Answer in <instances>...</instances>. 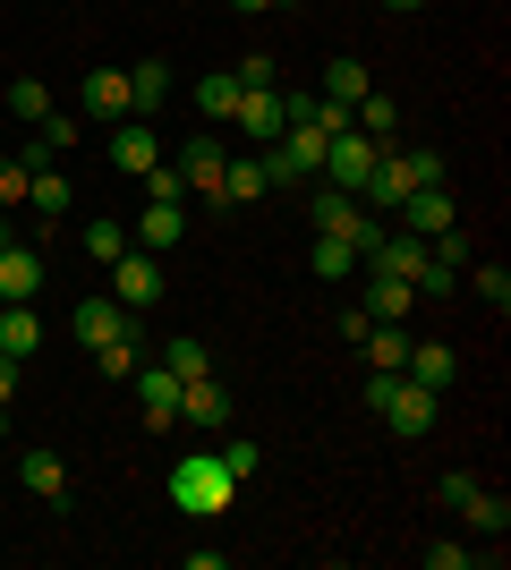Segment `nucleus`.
<instances>
[{
  "label": "nucleus",
  "mask_w": 511,
  "mask_h": 570,
  "mask_svg": "<svg viewBox=\"0 0 511 570\" xmlns=\"http://www.w3.org/2000/svg\"><path fill=\"white\" fill-rule=\"evenodd\" d=\"M179 426H205V434H222V426H230V392L214 383V366L179 383Z\"/></svg>",
  "instance_id": "7"
},
{
  "label": "nucleus",
  "mask_w": 511,
  "mask_h": 570,
  "mask_svg": "<svg viewBox=\"0 0 511 570\" xmlns=\"http://www.w3.org/2000/svg\"><path fill=\"white\" fill-rule=\"evenodd\" d=\"M230 9H247V18H265V9H282V0H230Z\"/></svg>",
  "instance_id": "43"
},
{
  "label": "nucleus",
  "mask_w": 511,
  "mask_h": 570,
  "mask_svg": "<svg viewBox=\"0 0 511 570\" xmlns=\"http://www.w3.org/2000/svg\"><path fill=\"white\" fill-rule=\"evenodd\" d=\"M26 188H35V170H26L18 154H0V214H9V205H26Z\"/></svg>",
  "instance_id": "37"
},
{
  "label": "nucleus",
  "mask_w": 511,
  "mask_h": 570,
  "mask_svg": "<svg viewBox=\"0 0 511 570\" xmlns=\"http://www.w3.org/2000/svg\"><path fill=\"white\" fill-rule=\"evenodd\" d=\"M358 307H366V324H410V307H417V289H410V282H392V273H366V289H358Z\"/></svg>",
  "instance_id": "16"
},
{
  "label": "nucleus",
  "mask_w": 511,
  "mask_h": 570,
  "mask_svg": "<svg viewBox=\"0 0 511 570\" xmlns=\"http://www.w3.org/2000/svg\"><path fill=\"white\" fill-rule=\"evenodd\" d=\"M239 95H247L239 77H230V69H214V77H205V86H196V111L214 119V128H230V111H239Z\"/></svg>",
  "instance_id": "24"
},
{
  "label": "nucleus",
  "mask_w": 511,
  "mask_h": 570,
  "mask_svg": "<svg viewBox=\"0 0 511 570\" xmlns=\"http://www.w3.org/2000/svg\"><path fill=\"white\" fill-rule=\"evenodd\" d=\"M358 137L392 145V137H401V102H392V95H366V102H358Z\"/></svg>",
  "instance_id": "29"
},
{
  "label": "nucleus",
  "mask_w": 511,
  "mask_h": 570,
  "mask_svg": "<svg viewBox=\"0 0 511 570\" xmlns=\"http://www.w3.org/2000/svg\"><path fill=\"white\" fill-rule=\"evenodd\" d=\"M43 350V315H35V298H26V307H0V357H35Z\"/></svg>",
  "instance_id": "19"
},
{
  "label": "nucleus",
  "mask_w": 511,
  "mask_h": 570,
  "mask_svg": "<svg viewBox=\"0 0 511 570\" xmlns=\"http://www.w3.org/2000/svg\"><path fill=\"white\" fill-rule=\"evenodd\" d=\"M35 289H43V247H18V238H9V247H0V307H26Z\"/></svg>",
  "instance_id": "10"
},
{
  "label": "nucleus",
  "mask_w": 511,
  "mask_h": 570,
  "mask_svg": "<svg viewBox=\"0 0 511 570\" xmlns=\"http://www.w3.org/2000/svg\"><path fill=\"white\" fill-rule=\"evenodd\" d=\"M316 95H324V102H366V95H375V86H366V69H358V60H333Z\"/></svg>",
  "instance_id": "28"
},
{
  "label": "nucleus",
  "mask_w": 511,
  "mask_h": 570,
  "mask_svg": "<svg viewBox=\"0 0 511 570\" xmlns=\"http://www.w3.org/2000/svg\"><path fill=\"white\" fill-rule=\"evenodd\" d=\"M170 170L188 179V196H214V205H222V170H230V145H222V137H188Z\"/></svg>",
  "instance_id": "6"
},
{
  "label": "nucleus",
  "mask_w": 511,
  "mask_h": 570,
  "mask_svg": "<svg viewBox=\"0 0 511 570\" xmlns=\"http://www.w3.org/2000/svg\"><path fill=\"white\" fill-rule=\"evenodd\" d=\"M392 222H401L410 238H435V230H452V222H461V205H452V188H417Z\"/></svg>",
  "instance_id": "14"
},
{
  "label": "nucleus",
  "mask_w": 511,
  "mask_h": 570,
  "mask_svg": "<svg viewBox=\"0 0 511 570\" xmlns=\"http://www.w3.org/2000/svg\"><path fill=\"white\" fill-rule=\"evenodd\" d=\"M358 401H366V409H384V426L401 434V443H417V434H435L443 392H426V383H410V375H375V366H366Z\"/></svg>",
  "instance_id": "1"
},
{
  "label": "nucleus",
  "mask_w": 511,
  "mask_h": 570,
  "mask_svg": "<svg viewBox=\"0 0 511 570\" xmlns=\"http://www.w3.org/2000/svg\"><path fill=\"white\" fill-rule=\"evenodd\" d=\"M469 485H478V476H469V469H452V476H435V502H443V511H452V502H461V494H469Z\"/></svg>",
  "instance_id": "41"
},
{
  "label": "nucleus",
  "mask_w": 511,
  "mask_h": 570,
  "mask_svg": "<svg viewBox=\"0 0 511 570\" xmlns=\"http://www.w3.org/2000/svg\"><path fill=\"white\" fill-rule=\"evenodd\" d=\"M146 205H188V179H179L170 163H154L146 170Z\"/></svg>",
  "instance_id": "36"
},
{
  "label": "nucleus",
  "mask_w": 511,
  "mask_h": 570,
  "mask_svg": "<svg viewBox=\"0 0 511 570\" xmlns=\"http://www.w3.org/2000/svg\"><path fill=\"white\" fill-rule=\"evenodd\" d=\"M179 238H188V205H146V214H137V247H146V256H163Z\"/></svg>",
  "instance_id": "22"
},
{
  "label": "nucleus",
  "mask_w": 511,
  "mask_h": 570,
  "mask_svg": "<svg viewBox=\"0 0 511 570\" xmlns=\"http://www.w3.org/2000/svg\"><path fill=\"white\" fill-rule=\"evenodd\" d=\"M384 9H426V0H384Z\"/></svg>",
  "instance_id": "44"
},
{
  "label": "nucleus",
  "mask_w": 511,
  "mask_h": 570,
  "mask_svg": "<svg viewBox=\"0 0 511 570\" xmlns=\"http://www.w3.org/2000/svg\"><path fill=\"white\" fill-rule=\"evenodd\" d=\"M461 273H469V289H478V298H487V307H494V315H503V307H511V273H503V264H494V256H469V264H461Z\"/></svg>",
  "instance_id": "27"
},
{
  "label": "nucleus",
  "mask_w": 511,
  "mask_h": 570,
  "mask_svg": "<svg viewBox=\"0 0 511 570\" xmlns=\"http://www.w3.org/2000/svg\"><path fill=\"white\" fill-rule=\"evenodd\" d=\"M401 375H410V383H426V392H452V383H461V350H452V341H410Z\"/></svg>",
  "instance_id": "9"
},
{
  "label": "nucleus",
  "mask_w": 511,
  "mask_h": 570,
  "mask_svg": "<svg viewBox=\"0 0 511 570\" xmlns=\"http://www.w3.org/2000/svg\"><path fill=\"white\" fill-rule=\"evenodd\" d=\"M222 469H230V476H256V469H265V452H256L247 434H230V443H222Z\"/></svg>",
  "instance_id": "38"
},
{
  "label": "nucleus",
  "mask_w": 511,
  "mask_h": 570,
  "mask_svg": "<svg viewBox=\"0 0 511 570\" xmlns=\"http://www.w3.org/2000/svg\"><path fill=\"white\" fill-rule=\"evenodd\" d=\"M230 77H239L247 95H265V86H282V60H273V51H247V60H230Z\"/></svg>",
  "instance_id": "32"
},
{
  "label": "nucleus",
  "mask_w": 511,
  "mask_h": 570,
  "mask_svg": "<svg viewBox=\"0 0 511 570\" xmlns=\"http://www.w3.org/2000/svg\"><path fill=\"white\" fill-rule=\"evenodd\" d=\"M307 214H316V230H324V238H350L358 256L375 247V238H384V222L366 214L358 196H350V188H324V179H307Z\"/></svg>",
  "instance_id": "3"
},
{
  "label": "nucleus",
  "mask_w": 511,
  "mask_h": 570,
  "mask_svg": "<svg viewBox=\"0 0 511 570\" xmlns=\"http://www.w3.org/2000/svg\"><path fill=\"white\" fill-rule=\"evenodd\" d=\"M111 273V298H120L128 315H146L154 298H163V256H146V247H128L120 264H102Z\"/></svg>",
  "instance_id": "5"
},
{
  "label": "nucleus",
  "mask_w": 511,
  "mask_h": 570,
  "mask_svg": "<svg viewBox=\"0 0 511 570\" xmlns=\"http://www.w3.org/2000/svg\"><path fill=\"white\" fill-rule=\"evenodd\" d=\"M18 476H26V494L51 502V511L69 502V469H60V452H26V460H18Z\"/></svg>",
  "instance_id": "20"
},
{
  "label": "nucleus",
  "mask_w": 511,
  "mask_h": 570,
  "mask_svg": "<svg viewBox=\"0 0 511 570\" xmlns=\"http://www.w3.org/2000/svg\"><path fill=\"white\" fill-rule=\"evenodd\" d=\"M410 324H366V333H358V357H366V366H375V375H401V357H410Z\"/></svg>",
  "instance_id": "17"
},
{
  "label": "nucleus",
  "mask_w": 511,
  "mask_h": 570,
  "mask_svg": "<svg viewBox=\"0 0 511 570\" xmlns=\"http://www.w3.org/2000/svg\"><path fill=\"white\" fill-rule=\"evenodd\" d=\"M137 333V315L120 307V298H77V341L86 350H102V341H128Z\"/></svg>",
  "instance_id": "13"
},
{
  "label": "nucleus",
  "mask_w": 511,
  "mask_h": 570,
  "mask_svg": "<svg viewBox=\"0 0 511 570\" xmlns=\"http://www.w3.org/2000/svg\"><path fill=\"white\" fill-rule=\"evenodd\" d=\"M307 264H316L324 282H350V273H358L366 256H358V247H350V238H324V230H316V247H307Z\"/></svg>",
  "instance_id": "26"
},
{
  "label": "nucleus",
  "mask_w": 511,
  "mask_h": 570,
  "mask_svg": "<svg viewBox=\"0 0 511 570\" xmlns=\"http://www.w3.org/2000/svg\"><path fill=\"white\" fill-rule=\"evenodd\" d=\"M375 154H384V145L358 137V128H350V137H324L316 179H324V188H350V196H358V188H366V170H375Z\"/></svg>",
  "instance_id": "4"
},
{
  "label": "nucleus",
  "mask_w": 511,
  "mask_h": 570,
  "mask_svg": "<svg viewBox=\"0 0 511 570\" xmlns=\"http://www.w3.org/2000/svg\"><path fill=\"white\" fill-rule=\"evenodd\" d=\"M18 401V357H0V409Z\"/></svg>",
  "instance_id": "42"
},
{
  "label": "nucleus",
  "mask_w": 511,
  "mask_h": 570,
  "mask_svg": "<svg viewBox=\"0 0 511 570\" xmlns=\"http://www.w3.org/2000/svg\"><path fill=\"white\" fill-rule=\"evenodd\" d=\"M111 163H120L128 179H146V170L163 163V137H154V119H120V128H111Z\"/></svg>",
  "instance_id": "12"
},
{
  "label": "nucleus",
  "mask_w": 511,
  "mask_h": 570,
  "mask_svg": "<svg viewBox=\"0 0 511 570\" xmlns=\"http://www.w3.org/2000/svg\"><path fill=\"white\" fill-rule=\"evenodd\" d=\"M95 366H102L111 383H128V375H137V333H128V341H102V350H95Z\"/></svg>",
  "instance_id": "35"
},
{
  "label": "nucleus",
  "mask_w": 511,
  "mask_h": 570,
  "mask_svg": "<svg viewBox=\"0 0 511 570\" xmlns=\"http://www.w3.org/2000/svg\"><path fill=\"white\" fill-rule=\"evenodd\" d=\"M230 128H239V137H256V145H273L282 128H291V111H282V86H265V95H239Z\"/></svg>",
  "instance_id": "15"
},
{
  "label": "nucleus",
  "mask_w": 511,
  "mask_h": 570,
  "mask_svg": "<svg viewBox=\"0 0 511 570\" xmlns=\"http://www.w3.org/2000/svg\"><path fill=\"white\" fill-rule=\"evenodd\" d=\"M469 562H503V553H478V546H461V537H435V546H426V570H469Z\"/></svg>",
  "instance_id": "31"
},
{
  "label": "nucleus",
  "mask_w": 511,
  "mask_h": 570,
  "mask_svg": "<svg viewBox=\"0 0 511 570\" xmlns=\"http://www.w3.org/2000/svg\"><path fill=\"white\" fill-rule=\"evenodd\" d=\"M163 102H170V69H163V60H137V69H128V111L154 119Z\"/></svg>",
  "instance_id": "23"
},
{
  "label": "nucleus",
  "mask_w": 511,
  "mask_h": 570,
  "mask_svg": "<svg viewBox=\"0 0 511 570\" xmlns=\"http://www.w3.org/2000/svg\"><path fill=\"white\" fill-rule=\"evenodd\" d=\"M452 511H461V520L478 528V537H494V546L511 537V502H503V494H487V485H469V494L452 502Z\"/></svg>",
  "instance_id": "21"
},
{
  "label": "nucleus",
  "mask_w": 511,
  "mask_h": 570,
  "mask_svg": "<svg viewBox=\"0 0 511 570\" xmlns=\"http://www.w3.org/2000/svg\"><path fill=\"white\" fill-rule=\"evenodd\" d=\"M137 409H146V426H154V434L179 426V375H170L163 357H154V366H137Z\"/></svg>",
  "instance_id": "8"
},
{
  "label": "nucleus",
  "mask_w": 511,
  "mask_h": 570,
  "mask_svg": "<svg viewBox=\"0 0 511 570\" xmlns=\"http://www.w3.org/2000/svg\"><path fill=\"white\" fill-rule=\"evenodd\" d=\"M410 179H417V188H443V154H435V145H410Z\"/></svg>",
  "instance_id": "39"
},
{
  "label": "nucleus",
  "mask_w": 511,
  "mask_h": 570,
  "mask_svg": "<svg viewBox=\"0 0 511 570\" xmlns=\"http://www.w3.org/2000/svg\"><path fill=\"white\" fill-rule=\"evenodd\" d=\"M239 502V476L222 469V452H188L170 469V511H188V520H222Z\"/></svg>",
  "instance_id": "2"
},
{
  "label": "nucleus",
  "mask_w": 511,
  "mask_h": 570,
  "mask_svg": "<svg viewBox=\"0 0 511 570\" xmlns=\"http://www.w3.org/2000/svg\"><path fill=\"white\" fill-rule=\"evenodd\" d=\"M26 205H35V214H43V222H60V214H69V205H77V188H69V179H60V170H35V188H26Z\"/></svg>",
  "instance_id": "25"
},
{
  "label": "nucleus",
  "mask_w": 511,
  "mask_h": 570,
  "mask_svg": "<svg viewBox=\"0 0 511 570\" xmlns=\"http://www.w3.org/2000/svg\"><path fill=\"white\" fill-rule=\"evenodd\" d=\"M0 434H9V409H0Z\"/></svg>",
  "instance_id": "46"
},
{
  "label": "nucleus",
  "mask_w": 511,
  "mask_h": 570,
  "mask_svg": "<svg viewBox=\"0 0 511 570\" xmlns=\"http://www.w3.org/2000/svg\"><path fill=\"white\" fill-rule=\"evenodd\" d=\"M452 289H461V273H452V264H426V273H417V298H452Z\"/></svg>",
  "instance_id": "40"
},
{
  "label": "nucleus",
  "mask_w": 511,
  "mask_h": 570,
  "mask_svg": "<svg viewBox=\"0 0 511 570\" xmlns=\"http://www.w3.org/2000/svg\"><path fill=\"white\" fill-rule=\"evenodd\" d=\"M43 111H51V95L35 86V77H18V86H9V119H18V128H35Z\"/></svg>",
  "instance_id": "34"
},
{
  "label": "nucleus",
  "mask_w": 511,
  "mask_h": 570,
  "mask_svg": "<svg viewBox=\"0 0 511 570\" xmlns=\"http://www.w3.org/2000/svg\"><path fill=\"white\" fill-rule=\"evenodd\" d=\"M9 238H18V230H9V214H0V247H9Z\"/></svg>",
  "instance_id": "45"
},
{
  "label": "nucleus",
  "mask_w": 511,
  "mask_h": 570,
  "mask_svg": "<svg viewBox=\"0 0 511 570\" xmlns=\"http://www.w3.org/2000/svg\"><path fill=\"white\" fill-rule=\"evenodd\" d=\"M86 119H102V128H120V119H137L128 111V69H86Z\"/></svg>",
  "instance_id": "11"
},
{
  "label": "nucleus",
  "mask_w": 511,
  "mask_h": 570,
  "mask_svg": "<svg viewBox=\"0 0 511 570\" xmlns=\"http://www.w3.org/2000/svg\"><path fill=\"white\" fill-rule=\"evenodd\" d=\"M86 256H95V264H120L128 256V230H120V222H86Z\"/></svg>",
  "instance_id": "33"
},
{
  "label": "nucleus",
  "mask_w": 511,
  "mask_h": 570,
  "mask_svg": "<svg viewBox=\"0 0 511 570\" xmlns=\"http://www.w3.org/2000/svg\"><path fill=\"white\" fill-rule=\"evenodd\" d=\"M273 179H265V154H230V170H222V205H265Z\"/></svg>",
  "instance_id": "18"
},
{
  "label": "nucleus",
  "mask_w": 511,
  "mask_h": 570,
  "mask_svg": "<svg viewBox=\"0 0 511 570\" xmlns=\"http://www.w3.org/2000/svg\"><path fill=\"white\" fill-rule=\"evenodd\" d=\"M163 366H170L179 383H188V375H205L214 357H205V341H196V333H179V341H163Z\"/></svg>",
  "instance_id": "30"
}]
</instances>
